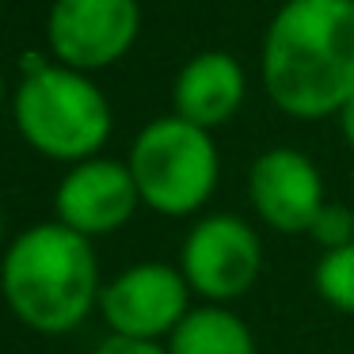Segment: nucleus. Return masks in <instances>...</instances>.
Segmentation results:
<instances>
[{
  "instance_id": "obj_8",
  "label": "nucleus",
  "mask_w": 354,
  "mask_h": 354,
  "mask_svg": "<svg viewBox=\"0 0 354 354\" xmlns=\"http://www.w3.org/2000/svg\"><path fill=\"white\" fill-rule=\"evenodd\" d=\"M248 194L259 217L278 232H308L324 209V183L316 164L297 149H270L252 164Z\"/></svg>"
},
{
  "instance_id": "obj_12",
  "label": "nucleus",
  "mask_w": 354,
  "mask_h": 354,
  "mask_svg": "<svg viewBox=\"0 0 354 354\" xmlns=\"http://www.w3.org/2000/svg\"><path fill=\"white\" fill-rule=\"evenodd\" d=\"M316 290L331 308L354 316V244L324 255L316 267Z\"/></svg>"
},
{
  "instance_id": "obj_2",
  "label": "nucleus",
  "mask_w": 354,
  "mask_h": 354,
  "mask_svg": "<svg viewBox=\"0 0 354 354\" xmlns=\"http://www.w3.org/2000/svg\"><path fill=\"white\" fill-rule=\"evenodd\" d=\"M95 255L88 236L69 225H35L4 255L0 286L12 313L35 331H69L92 313L95 293Z\"/></svg>"
},
{
  "instance_id": "obj_15",
  "label": "nucleus",
  "mask_w": 354,
  "mask_h": 354,
  "mask_svg": "<svg viewBox=\"0 0 354 354\" xmlns=\"http://www.w3.org/2000/svg\"><path fill=\"white\" fill-rule=\"evenodd\" d=\"M339 126H343V138H346V145L354 149V100L346 103L343 111H339Z\"/></svg>"
},
{
  "instance_id": "obj_9",
  "label": "nucleus",
  "mask_w": 354,
  "mask_h": 354,
  "mask_svg": "<svg viewBox=\"0 0 354 354\" xmlns=\"http://www.w3.org/2000/svg\"><path fill=\"white\" fill-rule=\"evenodd\" d=\"M141 194L133 183L130 164L118 160H84L57 187V217L80 236L115 232L133 217Z\"/></svg>"
},
{
  "instance_id": "obj_17",
  "label": "nucleus",
  "mask_w": 354,
  "mask_h": 354,
  "mask_svg": "<svg viewBox=\"0 0 354 354\" xmlns=\"http://www.w3.org/2000/svg\"><path fill=\"white\" fill-rule=\"evenodd\" d=\"M0 240H4V217H0Z\"/></svg>"
},
{
  "instance_id": "obj_3",
  "label": "nucleus",
  "mask_w": 354,
  "mask_h": 354,
  "mask_svg": "<svg viewBox=\"0 0 354 354\" xmlns=\"http://www.w3.org/2000/svg\"><path fill=\"white\" fill-rule=\"evenodd\" d=\"M16 126L42 156L84 164L111 138V107L84 73L46 65L19 84Z\"/></svg>"
},
{
  "instance_id": "obj_1",
  "label": "nucleus",
  "mask_w": 354,
  "mask_h": 354,
  "mask_svg": "<svg viewBox=\"0 0 354 354\" xmlns=\"http://www.w3.org/2000/svg\"><path fill=\"white\" fill-rule=\"evenodd\" d=\"M263 84L293 118L339 115L354 100V0H286L263 39Z\"/></svg>"
},
{
  "instance_id": "obj_11",
  "label": "nucleus",
  "mask_w": 354,
  "mask_h": 354,
  "mask_svg": "<svg viewBox=\"0 0 354 354\" xmlns=\"http://www.w3.org/2000/svg\"><path fill=\"white\" fill-rule=\"evenodd\" d=\"M168 354H255L252 331L225 308H194L171 331Z\"/></svg>"
},
{
  "instance_id": "obj_13",
  "label": "nucleus",
  "mask_w": 354,
  "mask_h": 354,
  "mask_svg": "<svg viewBox=\"0 0 354 354\" xmlns=\"http://www.w3.org/2000/svg\"><path fill=\"white\" fill-rule=\"evenodd\" d=\"M308 232H313V240L324 244L328 252H339V248L354 244V214L346 206H324Z\"/></svg>"
},
{
  "instance_id": "obj_7",
  "label": "nucleus",
  "mask_w": 354,
  "mask_h": 354,
  "mask_svg": "<svg viewBox=\"0 0 354 354\" xmlns=\"http://www.w3.org/2000/svg\"><path fill=\"white\" fill-rule=\"evenodd\" d=\"M103 316L126 339H156L187 316V278L164 263L130 267L103 290Z\"/></svg>"
},
{
  "instance_id": "obj_14",
  "label": "nucleus",
  "mask_w": 354,
  "mask_h": 354,
  "mask_svg": "<svg viewBox=\"0 0 354 354\" xmlns=\"http://www.w3.org/2000/svg\"><path fill=\"white\" fill-rule=\"evenodd\" d=\"M95 354H164L156 343H145V339H126V335H111L107 343Z\"/></svg>"
},
{
  "instance_id": "obj_6",
  "label": "nucleus",
  "mask_w": 354,
  "mask_h": 354,
  "mask_svg": "<svg viewBox=\"0 0 354 354\" xmlns=\"http://www.w3.org/2000/svg\"><path fill=\"white\" fill-rule=\"evenodd\" d=\"M183 278L206 297H240L259 278V236L240 217H206L183 244Z\"/></svg>"
},
{
  "instance_id": "obj_10",
  "label": "nucleus",
  "mask_w": 354,
  "mask_h": 354,
  "mask_svg": "<svg viewBox=\"0 0 354 354\" xmlns=\"http://www.w3.org/2000/svg\"><path fill=\"white\" fill-rule=\"evenodd\" d=\"M171 100H176V115L187 122L202 130L221 126L244 103V69L225 50H206L179 69Z\"/></svg>"
},
{
  "instance_id": "obj_4",
  "label": "nucleus",
  "mask_w": 354,
  "mask_h": 354,
  "mask_svg": "<svg viewBox=\"0 0 354 354\" xmlns=\"http://www.w3.org/2000/svg\"><path fill=\"white\" fill-rule=\"evenodd\" d=\"M130 171L141 202L156 214H194L214 194L217 149L202 126L187 118H156L138 133L130 149Z\"/></svg>"
},
{
  "instance_id": "obj_16",
  "label": "nucleus",
  "mask_w": 354,
  "mask_h": 354,
  "mask_svg": "<svg viewBox=\"0 0 354 354\" xmlns=\"http://www.w3.org/2000/svg\"><path fill=\"white\" fill-rule=\"evenodd\" d=\"M0 107H4V73H0Z\"/></svg>"
},
{
  "instance_id": "obj_5",
  "label": "nucleus",
  "mask_w": 354,
  "mask_h": 354,
  "mask_svg": "<svg viewBox=\"0 0 354 354\" xmlns=\"http://www.w3.org/2000/svg\"><path fill=\"white\" fill-rule=\"evenodd\" d=\"M141 31L138 0H54L46 39L65 69H107L133 46Z\"/></svg>"
}]
</instances>
